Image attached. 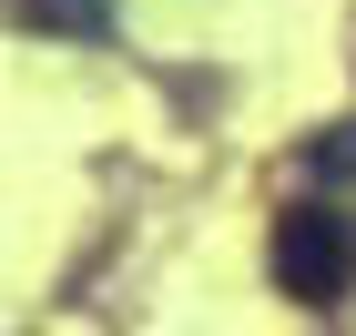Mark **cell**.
I'll return each instance as SVG.
<instances>
[{
	"mask_svg": "<svg viewBox=\"0 0 356 336\" xmlns=\"http://www.w3.org/2000/svg\"><path fill=\"white\" fill-rule=\"evenodd\" d=\"M346 275H356L346 214H326V204H285V214H275V285H285L296 306H336Z\"/></svg>",
	"mask_w": 356,
	"mask_h": 336,
	"instance_id": "cell-1",
	"label": "cell"
},
{
	"mask_svg": "<svg viewBox=\"0 0 356 336\" xmlns=\"http://www.w3.org/2000/svg\"><path fill=\"white\" fill-rule=\"evenodd\" d=\"M21 31H51V41H102L112 31V0H0Z\"/></svg>",
	"mask_w": 356,
	"mask_h": 336,
	"instance_id": "cell-2",
	"label": "cell"
},
{
	"mask_svg": "<svg viewBox=\"0 0 356 336\" xmlns=\"http://www.w3.org/2000/svg\"><path fill=\"white\" fill-rule=\"evenodd\" d=\"M305 173H316L326 194H356V122H326V133L305 143Z\"/></svg>",
	"mask_w": 356,
	"mask_h": 336,
	"instance_id": "cell-3",
	"label": "cell"
}]
</instances>
